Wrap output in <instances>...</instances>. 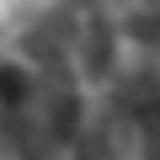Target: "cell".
I'll return each instance as SVG.
<instances>
[{
  "label": "cell",
  "instance_id": "obj_1",
  "mask_svg": "<svg viewBox=\"0 0 160 160\" xmlns=\"http://www.w3.org/2000/svg\"><path fill=\"white\" fill-rule=\"evenodd\" d=\"M0 139L16 160H160V0H43L0 59Z\"/></svg>",
  "mask_w": 160,
  "mask_h": 160
}]
</instances>
